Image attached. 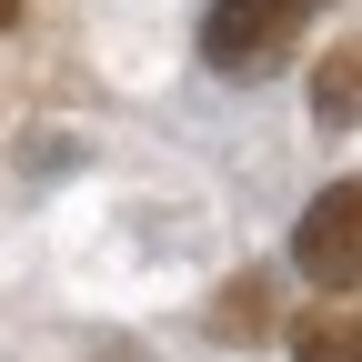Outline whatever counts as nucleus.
Instances as JSON below:
<instances>
[{
    "label": "nucleus",
    "mask_w": 362,
    "mask_h": 362,
    "mask_svg": "<svg viewBox=\"0 0 362 362\" xmlns=\"http://www.w3.org/2000/svg\"><path fill=\"white\" fill-rule=\"evenodd\" d=\"M312 11H322V0H211L202 61L221 81H272V71L292 61V40L312 30Z\"/></svg>",
    "instance_id": "obj_1"
},
{
    "label": "nucleus",
    "mask_w": 362,
    "mask_h": 362,
    "mask_svg": "<svg viewBox=\"0 0 362 362\" xmlns=\"http://www.w3.org/2000/svg\"><path fill=\"white\" fill-rule=\"evenodd\" d=\"M292 272H302V282H322V292L362 282V171L332 181V192L302 211V232H292Z\"/></svg>",
    "instance_id": "obj_2"
},
{
    "label": "nucleus",
    "mask_w": 362,
    "mask_h": 362,
    "mask_svg": "<svg viewBox=\"0 0 362 362\" xmlns=\"http://www.w3.org/2000/svg\"><path fill=\"white\" fill-rule=\"evenodd\" d=\"M292 362H362V282L322 292V302L292 322Z\"/></svg>",
    "instance_id": "obj_3"
},
{
    "label": "nucleus",
    "mask_w": 362,
    "mask_h": 362,
    "mask_svg": "<svg viewBox=\"0 0 362 362\" xmlns=\"http://www.w3.org/2000/svg\"><path fill=\"white\" fill-rule=\"evenodd\" d=\"M312 111H322V131L362 121V40H352L342 61H322V81H312Z\"/></svg>",
    "instance_id": "obj_4"
}]
</instances>
